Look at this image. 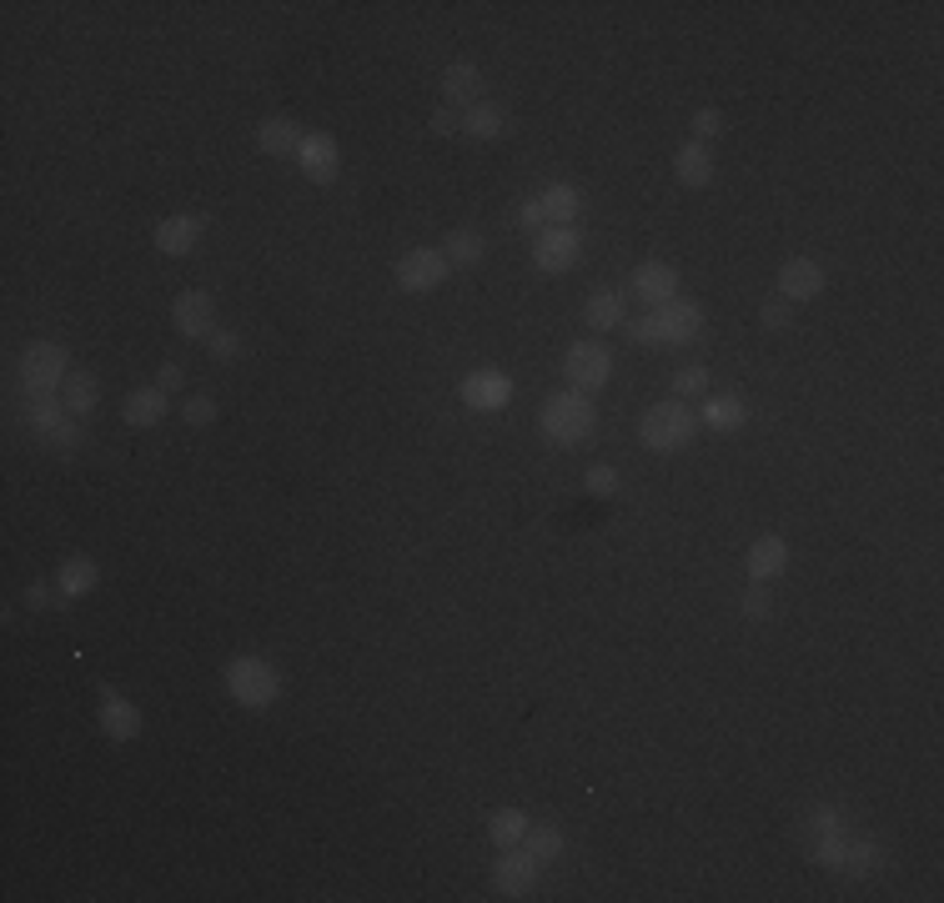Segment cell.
Masks as SVG:
<instances>
[{"mask_svg":"<svg viewBox=\"0 0 944 903\" xmlns=\"http://www.w3.org/2000/svg\"><path fill=\"white\" fill-rule=\"evenodd\" d=\"M211 316H217V306H211V296L206 292H182L176 302H171V322H176V331H182L186 341H206L211 337Z\"/></svg>","mask_w":944,"mask_h":903,"instance_id":"cell-13","label":"cell"},{"mask_svg":"<svg viewBox=\"0 0 944 903\" xmlns=\"http://www.w3.org/2000/svg\"><path fill=\"white\" fill-rule=\"evenodd\" d=\"M121 417H126V427H156L166 417V392L161 387H137L121 402Z\"/></svg>","mask_w":944,"mask_h":903,"instance_id":"cell-23","label":"cell"},{"mask_svg":"<svg viewBox=\"0 0 944 903\" xmlns=\"http://www.w3.org/2000/svg\"><path fill=\"white\" fill-rule=\"evenodd\" d=\"M718 131H724V116H718L714 106H704V111L694 116V135L698 141H708V135H718Z\"/></svg>","mask_w":944,"mask_h":903,"instance_id":"cell-42","label":"cell"},{"mask_svg":"<svg viewBox=\"0 0 944 903\" xmlns=\"http://www.w3.org/2000/svg\"><path fill=\"white\" fill-rule=\"evenodd\" d=\"M296 161H302V171H307L317 186H332V181H337V171H341V146H337V135L307 131V135H302V151H296Z\"/></svg>","mask_w":944,"mask_h":903,"instance_id":"cell-11","label":"cell"},{"mask_svg":"<svg viewBox=\"0 0 944 903\" xmlns=\"http://www.w3.org/2000/svg\"><path fill=\"white\" fill-rule=\"evenodd\" d=\"M478 90H482V70L473 66V61H453V66L443 70V96L453 111H467V106H478Z\"/></svg>","mask_w":944,"mask_h":903,"instance_id":"cell-18","label":"cell"},{"mask_svg":"<svg viewBox=\"0 0 944 903\" xmlns=\"http://www.w3.org/2000/svg\"><path fill=\"white\" fill-rule=\"evenodd\" d=\"M202 237H206V221L196 211L166 216V221L156 226V251H166V257H192V251L202 247Z\"/></svg>","mask_w":944,"mask_h":903,"instance_id":"cell-14","label":"cell"},{"mask_svg":"<svg viewBox=\"0 0 944 903\" xmlns=\"http://www.w3.org/2000/svg\"><path fill=\"white\" fill-rule=\"evenodd\" d=\"M698 331H704V306L673 296V302L653 306L649 316H638L628 337H633L638 347H688Z\"/></svg>","mask_w":944,"mask_h":903,"instance_id":"cell-1","label":"cell"},{"mask_svg":"<svg viewBox=\"0 0 944 903\" xmlns=\"http://www.w3.org/2000/svg\"><path fill=\"white\" fill-rule=\"evenodd\" d=\"M61 402H66L76 417H91L96 402H101V382H96V372H80V367H70L66 387H61Z\"/></svg>","mask_w":944,"mask_h":903,"instance_id":"cell-26","label":"cell"},{"mask_svg":"<svg viewBox=\"0 0 944 903\" xmlns=\"http://www.w3.org/2000/svg\"><path fill=\"white\" fill-rule=\"evenodd\" d=\"M96 583H101V573H96L91 557H66L56 573L61 598H86V592H96Z\"/></svg>","mask_w":944,"mask_h":903,"instance_id":"cell-28","label":"cell"},{"mask_svg":"<svg viewBox=\"0 0 944 903\" xmlns=\"http://www.w3.org/2000/svg\"><path fill=\"white\" fill-rule=\"evenodd\" d=\"M443 257H447V266H478V261L488 257V241H482L473 226H457L453 237L443 241Z\"/></svg>","mask_w":944,"mask_h":903,"instance_id":"cell-29","label":"cell"},{"mask_svg":"<svg viewBox=\"0 0 944 903\" xmlns=\"http://www.w3.org/2000/svg\"><path fill=\"white\" fill-rule=\"evenodd\" d=\"M829 834H844V818H839V808L820 803V808L809 813V838H829Z\"/></svg>","mask_w":944,"mask_h":903,"instance_id":"cell-34","label":"cell"},{"mask_svg":"<svg viewBox=\"0 0 944 903\" xmlns=\"http://www.w3.org/2000/svg\"><path fill=\"white\" fill-rule=\"evenodd\" d=\"M523 848L538 858V863H553L557 853H563V828H553V824H528V838H523Z\"/></svg>","mask_w":944,"mask_h":903,"instance_id":"cell-32","label":"cell"},{"mask_svg":"<svg viewBox=\"0 0 944 903\" xmlns=\"http://www.w3.org/2000/svg\"><path fill=\"white\" fill-rule=\"evenodd\" d=\"M739 608H744V618H753V622H759V618H769V608H774V602H769V592H763V583H749V592H744V602H739Z\"/></svg>","mask_w":944,"mask_h":903,"instance_id":"cell-37","label":"cell"},{"mask_svg":"<svg viewBox=\"0 0 944 903\" xmlns=\"http://www.w3.org/2000/svg\"><path fill=\"white\" fill-rule=\"evenodd\" d=\"M694 432H698V417L679 402V396L649 406L643 422H638V442H643L649 452H683L688 442H694Z\"/></svg>","mask_w":944,"mask_h":903,"instance_id":"cell-3","label":"cell"},{"mask_svg":"<svg viewBox=\"0 0 944 903\" xmlns=\"http://www.w3.org/2000/svg\"><path fill=\"white\" fill-rule=\"evenodd\" d=\"M538 432H543L553 447H578V442H588L593 432H598V412H593V396L583 392H553L543 402V412H538Z\"/></svg>","mask_w":944,"mask_h":903,"instance_id":"cell-2","label":"cell"},{"mask_svg":"<svg viewBox=\"0 0 944 903\" xmlns=\"http://www.w3.org/2000/svg\"><path fill=\"white\" fill-rule=\"evenodd\" d=\"M457 396H463V406H473V412H502V406L512 402V382L502 372H492V367H482V372L463 377Z\"/></svg>","mask_w":944,"mask_h":903,"instance_id":"cell-12","label":"cell"},{"mask_svg":"<svg viewBox=\"0 0 944 903\" xmlns=\"http://www.w3.org/2000/svg\"><path fill=\"white\" fill-rule=\"evenodd\" d=\"M679 266H669V261H643V266L633 271V296L649 306H663L679 296Z\"/></svg>","mask_w":944,"mask_h":903,"instance_id":"cell-15","label":"cell"},{"mask_svg":"<svg viewBox=\"0 0 944 903\" xmlns=\"http://www.w3.org/2000/svg\"><path fill=\"white\" fill-rule=\"evenodd\" d=\"M227 693L241 708H272L282 698V673L267 657H237L227 663Z\"/></svg>","mask_w":944,"mask_h":903,"instance_id":"cell-4","label":"cell"},{"mask_svg":"<svg viewBox=\"0 0 944 903\" xmlns=\"http://www.w3.org/2000/svg\"><path fill=\"white\" fill-rule=\"evenodd\" d=\"M25 422H31V432L41 442H51V447H61V452H76L80 447V417L70 412L66 402H56V396H31V406H25Z\"/></svg>","mask_w":944,"mask_h":903,"instance_id":"cell-6","label":"cell"},{"mask_svg":"<svg viewBox=\"0 0 944 903\" xmlns=\"http://www.w3.org/2000/svg\"><path fill=\"white\" fill-rule=\"evenodd\" d=\"M66 377H70L66 347H56V341H31V347L21 351V387L31 396H56L61 387H66Z\"/></svg>","mask_w":944,"mask_h":903,"instance_id":"cell-5","label":"cell"},{"mask_svg":"<svg viewBox=\"0 0 944 903\" xmlns=\"http://www.w3.org/2000/svg\"><path fill=\"white\" fill-rule=\"evenodd\" d=\"M673 176L683 181V186H708L714 181V156H708L704 141H688V146H679V156H673Z\"/></svg>","mask_w":944,"mask_h":903,"instance_id":"cell-24","label":"cell"},{"mask_svg":"<svg viewBox=\"0 0 944 903\" xmlns=\"http://www.w3.org/2000/svg\"><path fill=\"white\" fill-rule=\"evenodd\" d=\"M538 863L533 853H528L523 844H512L498 853V863H492V889L502 893V899H528V893L538 889Z\"/></svg>","mask_w":944,"mask_h":903,"instance_id":"cell-9","label":"cell"},{"mask_svg":"<svg viewBox=\"0 0 944 903\" xmlns=\"http://www.w3.org/2000/svg\"><path fill=\"white\" fill-rule=\"evenodd\" d=\"M46 602H51V587H46V583H31V587H25V608H46Z\"/></svg>","mask_w":944,"mask_h":903,"instance_id":"cell-44","label":"cell"},{"mask_svg":"<svg viewBox=\"0 0 944 903\" xmlns=\"http://www.w3.org/2000/svg\"><path fill=\"white\" fill-rule=\"evenodd\" d=\"M744 567H749V583H769V577H779L789 567V542L784 537H759L749 547V557H744Z\"/></svg>","mask_w":944,"mask_h":903,"instance_id":"cell-20","label":"cell"},{"mask_svg":"<svg viewBox=\"0 0 944 903\" xmlns=\"http://www.w3.org/2000/svg\"><path fill=\"white\" fill-rule=\"evenodd\" d=\"M583 487H588L593 497H614V492H618V472H614V467H604V463H598V467H588V477H583Z\"/></svg>","mask_w":944,"mask_h":903,"instance_id":"cell-36","label":"cell"},{"mask_svg":"<svg viewBox=\"0 0 944 903\" xmlns=\"http://www.w3.org/2000/svg\"><path fill=\"white\" fill-rule=\"evenodd\" d=\"M563 372H568L573 392L593 396V392H604L608 377H614V357H608L604 341H593V337L588 341H573L568 357H563Z\"/></svg>","mask_w":944,"mask_h":903,"instance_id":"cell-7","label":"cell"},{"mask_svg":"<svg viewBox=\"0 0 944 903\" xmlns=\"http://www.w3.org/2000/svg\"><path fill=\"white\" fill-rule=\"evenodd\" d=\"M698 422H704L708 432H744L749 427V406H744L739 396H704Z\"/></svg>","mask_w":944,"mask_h":903,"instance_id":"cell-22","label":"cell"},{"mask_svg":"<svg viewBox=\"0 0 944 903\" xmlns=\"http://www.w3.org/2000/svg\"><path fill=\"white\" fill-rule=\"evenodd\" d=\"M885 869V853H879L875 844H844V858H839V873H849V879H875V873Z\"/></svg>","mask_w":944,"mask_h":903,"instance_id":"cell-30","label":"cell"},{"mask_svg":"<svg viewBox=\"0 0 944 903\" xmlns=\"http://www.w3.org/2000/svg\"><path fill=\"white\" fill-rule=\"evenodd\" d=\"M538 206H543L547 226H573V216L583 211V192L578 186H568V181H553V186L538 196Z\"/></svg>","mask_w":944,"mask_h":903,"instance_id":"cell-25","label":"cell"},{"mask_svg":"<svg viewBox=\"0 0 944 903\" xmlns=\"http://www.w3.org/2000/svg\"><path fill=\"white\" fill-rule=\"evenodd\" d=\"M824 292V266L809 257H794L779 266V296L784 302H814Z\"/></svg>","mask_w":944,"mask_h":903,"instance_id":"cell-16","label":"cell"},{"mask_svg":"<svg viewBox=\"0 0 944 903\" xmlns=\"http://www.w3.org/2000/svg\"><path fill=\"white\" fill-rule=\"evenodd\" d=\"M156 387H161V392H176V387H182V367H176V361H166V367L156 372Z\"/></svg>","mask_w":944,"mask_h":903,"instance_id":"cell-43","label":"cell"},{"mask_svg":"<svg viewBox=\"0 0 944 903\" xmlns=\"http://www.w3.org/2000/svg\"><path fill=\"white\" fill-rule=\"evenodd\" d=\"M463 131L473 135V141H498V135L508 131V111H502V106H492V101L467 106V111H463Z\"/></svg>","mask_w":944,"mask_h":903,"instance_id":"cell-27","label":"cell"},{"mask_svg":"<svg viewBox=\"0 0 944 903\" xmlns=\"http://www.w3.org/2000/svg\"><path fill=\"white\" fill-rule=\"evenodd\" d=\"M518 226H523V231H533V237L547 226V216H543V206H538V196H533V202L518 206Z\"/></svg>","mask_w":944,"mask_h":903,"instance_id":"cell-41","label":"cell"},{"mask_svg":"<svg viewBox=\"0 0 944 903\" xmlns=\"http://www.w3.org/2000/svg\"><path fill=\"white\" fill-rule=\"evenodd\" d=\"M673 396H708V367H683L679 377H673Z\"/></svg>","mask_w":944,"mask_h":903,"instance_id":"cell-33","label":"cell"},{"mask_svg":"<svg viewBox=\"0 0 944 903\" xmlns=\"http://www.w3.org/2000/svg\"><path fill=\"white\" fill-rule=\"evenodd\" d=\"M789 316H794V302H784V296H779V302H769V306L759 312V322H763L769 331H784V327H789Z\"/></svg>","mask_w":944,"mask_h":903,"instance_id":"cell-39","label":"cell"},{"mask_svg":"<svg viewBox=\"0 0 944 903\" xmlns=\"http://www.w3.org/2000/svg\"><path fill=\"white\" fill-rule=\"evenodd\" d=\"M182 417H186V427H211L217 422V402L211 396H186Z\"/></svg>","mask_w":944,"mask_h":903,"instance_id":"cell-35","label":"cell"},{"mask_svg":"<svg viewBox=\"0 0 944 903\" xmlns=\"http://www.w3.org/2000/svg\"><path fill=\"white\" fill-rule=\"evenodd\" d=\"M427 131H433V135H457V131H463V111H453V106H437L433 121H427Z\"/></svg>","mask_w":944,"mask_h":903,"instance_id":"cell-40","label":"cell"},{"mask_svg":"<svg viewBox=\"0 0 944 903\" xmlns=\"http://www.w3.org/2000/svg\"><path fill=\"white\" fill-rule=\"evenodd\" d=\"M583 257V231L578 226H543L533 237V266L547 271V276H563L573 271Z\"/></svg>","mask_w":944,"mask_h":903,"instance_id":"cell-8","label":"cell"},{"mask_svg":"<svg viewBox=\"0 0 944 903\" xmlns=\"http://www.w3.org/2000/svg\"><path fill=\"white\" fill-rule=\"evenodd\" d=\"M101 728H106V738H116V743H131V738L141 733V708L131 698H121V693L101 688Z\"/></svg>","mask_w":944,"mask_h":903,"instance_id":"cell-17","label":"cell"},{"mask_svg":"<svg viewBox=\"0 0 944 903\" xmlns=\"http://www.w3.org/2000/svg\"><path fill=\"white\" fill-rule=\"evenodd\" d=\"M488 838L498 848H512V844H523L528 838V813H518V808H498L488 818Z\"/></svg>","mask_w":944,"mask_h":903,"instance_id":"cell-31","label":"cell"},{"mask_svg":"<svg viewBox=\"0 0 944 903\" xmlns=\"http://www.w3.org/2000/svg\"><path fill=\"white\" fill-rule=\"evenodd\" d=\"M447 257H443V247H412L408 257L398 261V286L402 292H433V286H443L447 282Z\"/></svg>","mask_w":944,"mask_h":903,"instance_id":"cell-10","label":"cell"},{"mask_svg":"<svg viewBox=\"0 0 944 903\" xmlns=\"http://www.w3.org/2000/svg\"><path fill=\"white\" fill-rule=\"evenodd\" d=\"M583 316H588L593 331H614L628 322V296L614 292V286H598V292L588 296V306H583Z\"/></svg>","mask_w":944,"mask_h":903,"instance_id":"cell-21","label":"cell"},{"mask_svg":"<svg viewBox=\"0 0 944 903\" xmlns=\"http://www.w3.org/2000/svg\"><path fill=\"white\" fill-rule=\"evenodd\" d=\"M206 351H211L217 361H231L241 351V337L237 331H211V337H206Z\"/></svg>","mask_w":944,"mask_h":903,"instance_id":"cell-38","label":"cell"},{"mask_svg":"<svg viewBox=\"0 0 944 903\" xmlns=\"http://www.w3.org/2000/svg\"><path fill=\"white\" fill-rule=\"evenodd\" d=\"M302 126L292 121V116H267L262 126H257V146L267 151V156H296L302 151Z\"/></svg>","mask_w":944,"mask_h":903,"instance_id":"cell-19","label":"cell"}]
</instances>
